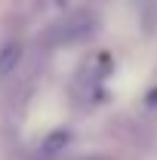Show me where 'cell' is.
Wrapping results in <instances>:
<instances>
[{
    "instance_id": "obj_2",
    "label": "cell",
    "mask_w": 157,
    "mask_h": 160,
    "mask_svg": "<svg viewBox=\"0 0 157 160\" xmlns=\"http://www.w3.org/2000/svg\"><path fill=\"white\" fill-rule=\"evenodd\" d=\"M89 25L93 22L89 19H83V16H77V19H71L68 25H62V28H56L59 34H53V40L56 43H74V40H80L86 31H89Z\"/></svg>"
},
{
    "instance_id": "obj_3",
    "label": "cell",
    "mask_w": 157,
    "mask_h": 160,
    "mask_svg": "<svg viewBox=\"0 0 157 160\" xmlns=\"http://www.w3.org/2000/svg\"><path fill=\"white\" fill-rule=\"evenodd\" d=\"M65 142H68V132H65V129H62V132H53V136L46 139V145H43V154H46V157H53Z\"/></svg>"
},
{
    "instance_id": "obj_1",
    "label": "cell",
    "mask_w": 157,
    "mask_h": 160,
    "mask_svg": "<svg viewBox=\"0 0 157 160\" xmlns=\"http://www.w3.org/2000/svg\"><path fill=\"white\" fill-rule=\"evenodd\" d=\"M22 62V43L19 40H9L0 46V80H6Z\"/></svg>"
}]
</instances>
